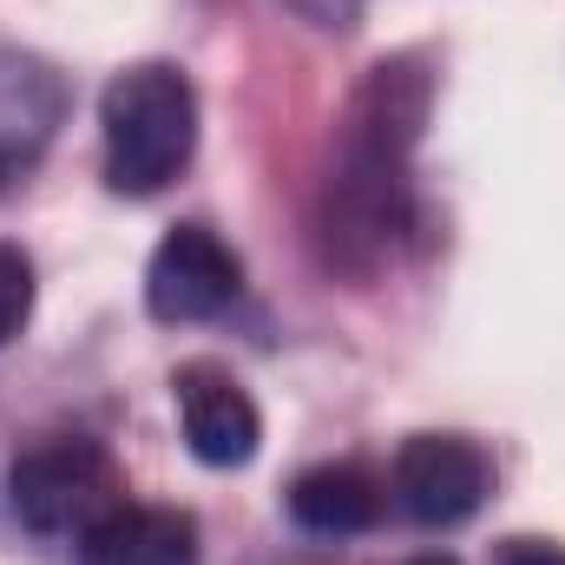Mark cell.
Masks as SVG:
<instances>
[{"label":"cell","instance_id":"8992f818","mask_svg":"<svg viewBox=\"0 0 565 565\" xmlns=\"http://www.w3.org/2000/svg\"><path fill=\"white\" fill-rule=\"evenodd\" d=\"M171 402H178L184 440H191V454L204 467H250L257 460L264 415H257L250 388L224 362H184L171 375Z\"/></svg>","mask_w":565,"mask_h":565},{"label":"cell","instance_id":"ba28073f","mask_svg":"<svg viewBox=\"0 0 565 565\" xmlns=\"http://www.w3.org/2000/svg\"><path fill=\"white\" fill-rule=\"evenodd\" d=\"M79 565H198V520L178 507H119L79 540Z\"/></svg>","mask_w":565,"mask_h":565},{"label":"cell","instance_id":"6da1fadb","mask_svg":"<svg viewBox=\"0 0 565 565\" xmlns=\"http://www.w3.org/2000/svg\"><path fill=\"white\" fill-rule=\"evenodd\" d=\"M427 99H434V79L415 53L369 66V79L355 86L335 132L329 184H322V237L335 264L369 270L395 244L408 217V151L427 126Z\"/></svg>","mask_w":565,"mask_h":565},{"label":"cell","instance_id":"3957f363","mask_svg":"<svg viewBox=\"0 0 565 565\" xmlns=\"http://www.w3.org/2000/svg\"><path fill=\"white\" fill-rule=\"evenodd\" d=\"M7 500H13V520L26 533L86 540L93 526H106L126 507V473L113 467V454L99 440L60 434V440H46V447H33V454L13 460Z\"/></svg>","mask_w":565,"mask_h":565},{"label":"cell","instance_id":"9c48e42d","mask_svg":"<svg viewBox=\"0 0 565 565\" xmlns=\"http://www.w3.org/2000/svg\"><path fill=\"white\" fill-rule=\"evenodd\" d=\"M26 316H33V264L13 244H0V342H13Z\"/></svg>","mask_w":565,"mask_h":565},{"label":"cell","instance_id":"7a4b0ae2","mask_svg":"<svg viewBox=\"0 0 565 565\" xmlns=\"http://www.w3.org/2000/svg\"><path fill=\"white\" fill-rule=\"evenodd\" d=\"M99 132H106V184L119 198H151L198 151V93L164 60L126 66L99 99Z\"/></svg>","mask_w":565,"mask_h":565},{"label":"cell","instance_id":"8fae6325","mask_svg":"<svg viewBox=\"0 0 565 565\" xmlns=\"http://www.w3.org/2000/svg\"><path fill=\"white\" fill-rule=\"evenodd\" d=\"M408 565H454V559H440V553H422V559H408Z\"/></svg>","mask_w":565,"mask_h":565},{"label":"cell","instance_id":"30bf717a","mask_svg":"<svg viewBox=\"0 0 565 565\" xmlns=\"http://www.w3.org/2000/svg\"><path fill=\"white\" fill-rule=\"evenodd\" d=\"M493 565H565V546L559 540L520 533V540H500V546H493Z\"/></svg>","mask_w":565,"mask_h":565},{"label":"cell","instance_id":"7c38bea8","mask_svg":"<svg viewBox=\"0 0 565 565\" xmlns=\"http://www.w3.org/2000/svg\"><path fill=\"white\" fill-rule=\"evenodd\" d=\"M0 178H7V151H0Z\"/></svg>","mask_w":565,"mask_h":565},{"label":"cell","instance_id":"5b68a950","mask_svg":"<svg viewBox=\"0 0 565 565\" xmlns=\"http://www.w3.org/2000/svg\"><path fill=\"white\" fill-rule=\"evenodd\" d=\"M237 289H244V264L211 224H178L145 264V309L171 329L224 316L237 302Z\"/></svg>","mask_w":565,"mask_h":565},{"label":"cell","instance_id":"277c9868","mask_svg":"<svg viewBox=\"0 0 565 565\" xmlns=\"http://www.w3.org/2000/svg\"><path fill=\"white\" fill-rule=\"evenodd\" d=\"M487 493H493V460L467 434H415V440H402L395 473H388V500L427 533L473 520L487 507Z\"/></svg>","mask_w":565,"mask_h":565},{"label":"cell","instance_id":"52a82bcc","mask_svg":"<svg viewBox=\"0 0 565 565\" xmlns=\"http://www.w3.org/2000/svg\"><path fill=\"white\" fill-rule=\"evenodd\" d=\"M382 513H388V480L369 473L362 460H322V467L296 473V487H289V520L316 540L375 533Z\"/></svg>","mask_w":565,"mask_h":565}]
</instances>
